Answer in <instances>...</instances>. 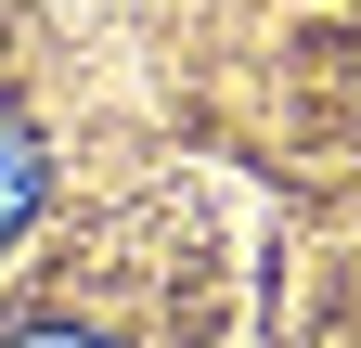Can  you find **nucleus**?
Returning <instances> with one entry per match:
<instances>
[{
  "label": "nucleus",
  "instance_id": "f257e3e1",
  "mask_svg": "<svg viewBox=\"0 0 361 348\" xmlns=\"http://www.w3.org/2000/svg\"><path fill=\"white\" fill-rule=\"evenodd\" d=\"M26 206H39V129L0 104V245L26 232Z\"/></svg>",
  "mask_w": 361,
  "mask_h": 348
},
{
  "label": "nucleus",
  "instance_id": "f03ea898",
  "mask_svg": "<svg viewBox=\"0 0 361 348\" xmlns=\"http://www.w3.org/2000/svg\"><path fill=\"white\" fill-rule=\"evenodd\" d=\"M13 348H104V335H78V323H26Z\"/></svg>",
  "mask_w": 361,
  "mask_h": 348
}]
</instances>
